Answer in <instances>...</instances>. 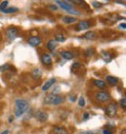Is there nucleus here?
I'll use <instances>...</instances> for the list:
<instances>
[{"label":"nucleus","instance_id":"1","mask_svg":"<svg viewBox=\"0 0 126 134\" xmlns=\"http://www.w3.org/2000/svg\"><path fill=\"white\" fill-rule=\"evenodd\" d=\"M28 109H29V104L26 100L17 99L15 102V115L17 117H21Z\"/></svg>","mask_w":126,"mask_h":134},{"label":"nucleus","instance_id":"2","mask_svg":"<svg viewBox=\"0 0 126 134\" xmlns=\"http://www.w3.org/2000/svg\"><path fill=\"white\" fill-rule=\"evenodd\" d=\"M95 98L97 99V102H99L101 104H104V103L109 102V100L111 99V96L107 91H99V92L96 93V95H95Z\"/></svg>","mask_w":126,"mask_h":134},{"label":"nucleus","instance_id":"3","mask_svg":"<svg viewBox=\"0 0 126 134\" xmlns=\"http://www.w3.org/2000/svg\"><path fill=\"white\" fill-rule=\"evenodd\" d=\"M118 112V105L116 103H110L105 107V114L108 117H114L116 116Z\"/></svg>","mask_w":126,"mask_h":134},{"label":"nucleus","instance_id":"4","mask_svg":"<svg viewBox=\"0 0 126 134\" xmlns=\"http://www.w3.org/2000/svg\"><path fill=\"white\" fill-rule=\"evenodd\" d=\"M56 4L59 5L61 9H63L64 11H67L70 13H77L74 11V7L70 1H56Z\"/></svg>","mask_w":126,"mask_h":134},{"label":"nucleus","instance_id":"5","mask_svg":"<svg viewBox=\"0 0 126 134\" xmlns=\"http://www.w3.org/2000/svg\"><path fill=\"white\" fill-rule=\"evenodd\" d=\"M19 35V30L15 26H10L8 30H7V36L9 38V40H14L18 37Z\"/></svg>","mask_w":126,"mask_h":134},{"label":"nucleus","instance_id":"6","mask_svg":"<svg viewBox=\"0 0 126 134\" xmlns=\"http://www.w3.org/2000/svg\"><path fill=\"white\" fill-rule=\"evenodd\" d=\"M41 61L44 65H47V66H52L53 65V59H52V56L47 53H43L41 55Z\"/></svg>","mask_w":126,"mask_h":134},{"label":"nucleus","instance_id":"7","mask_svg":"<svg viewBox=\"0 0 126 134\" xmlns=\"http://www.w3.org/2000/svg\"><path fill=\"white\" fill-rule=\"evenodd\" d=\"M27 41H28V44L32 46V47H38V46L41 44L42 39H41V37H39V36H32V37L28 38Z\"/></svg>","mask_w":126,"mask_h":134},{"label":"nucleus","instance_id":"8","mask_svg":"<svg viewBox=\"0 0 126 134\" xmlns=\"http://www.w3.org/2000/svg\"><path fill=\"white\" fill-rule=\"evenodd\" d=\"M90 26H91L90 21H88V20H82V21H80V22L77 24L76 30H77V31H83V30L89 29Z\"/></svg>","mask_w":126,"mask_h":134},{"label":"nucleus","instance_id":"9","mask_svg":"<svg viewBox=\"0 0 126 134\" xmlns=\"http://www.w3.org/2000/svg\"><path fill=\"white\" fill-rule=\"evenodd\" d=\"M36 118L40 121V122H45L47 119H48V114L45 112V111H37L36 114H35Z\"/></svg>","mask_w":126,"mask_h":134},{"label":"nucleus","instance_id":"10","mask_svg":"<svg viewBox=\"0 0 126 134\" xmlns=\"http://www.w3.org/2000/svg\"><path fill=\"white\" fill-rule=\"evenodd\" d=\"M98 35L96 32H92V31H89V32H86L85 34L83 35V38H85L86 40H95L97 39Z\"/></svg>","mask_w":126,"mask_h":134},{"label":"nucleus","instance_id":"11","mask_svg":"<svg viewBox=\"0 0 126 134\" xmlns=\"http://www.w3.org/2000/svg\"><path fill=\"white\" fill-rule=\"evenodd\" d=\"M106 85L108 86H111V87H115L119 83V79L117 77H114V76H107L106 77Z\"/></svg>","mask_w":126,"mask_h":134},{"label":"nucleus","instance_id":"12","mask_svg":"<svg viewBox=\"0 0 126 134\" xmlns=\"http://www.w3.org/2000/svg\"><path fill=\"white\" fill-rule=\"evenodd\" d=\"M60 55L63 59H65V60H71L74 58V54L70 51H61L60 52Z\"/></svg>","mask_w":126,"mask_h":134},{"label":"nucleus","instance_id":"13","mask_svg":"<svg viewBox=\"0 0 126 134\" xmlns=\"http://www.w3.org/2000/svg\"><path fill=\"white\" fill-rule=\"evenodd\" d=\"M53 132H54V134H68L67 130L64 127H60V126H56L53 129Z\"/></svg>","mask_w":126,"mask_h":134},{"label":"nucleus","instance_id":"14","mask_svg":"<svg viewBox=\"0 0 126 134\" xmlns=\"http://www.w3.org/2000/svg\"><path fill=\"white\" fill-rule=\"evenodd\" d=\"M92 81H93V85L96 86L97 88H99V89L105 90V89L107 88V85L105 83V81H103V80H101V79H95V80H92Z\"/></svg>","mask_w":126,"mask_h":134},{"label":"nucleus","instance_id":"15","mask_svg":"<svg viewBox=\"0 0 126 134\" xmlns=\"http://www.w3.org/2000/svg\"><path fill=\"white\" fill-rule=\"evenodd\" d=\"M46 48L49 51H55L56 48H57V41L55 39H49L47 41V43H46Z\"/></svg>","mask_w":126,"mask_h":134},{"label":"nucleus","instance_id":"16","mask_svg":"<svg viewBox=\"0 0 126 134\" xmlns=\"http://www.w3.org/2000/svg\"><path fill=\"white\" fill-rule=\"evenodd\" d=\"M101 55H102L103 59H104L106 62L111 61V60H112V58H114L112 54H111V53H109V52H107V51H102V52H101Z\"/></svg>","mask_w":126,"mask_h":134},{"label":"nucleus","instance_id":"17","mask_svg":"<svg viewBox=\"0 0 126 134\" xmlns=\"http://www.w3.org/2000/svg\"><path fill=\"white\" fill-rule=\"evenodd\" d=\"M55 82H56V79H55V78H51V79H48V80L44 83V86L42 87V91L46 92V91H47V90H48V89H49V88H51Z\"/></svg>","mask_w":126,"mask_h":134},{"label":"nucleus","instance_id":"18","mask_svg":"<svg viewBox=\"0 0 126 134\" xmlns=\"http://www.w3.org/2000/svg\"><path fill=\"white\" fill-rule=\"evenodd\" d=\"M77 21L76 17H70V16H64L62 18V22L65 24H71V23H75Z\"/></svg>","mask_w":126,"mask_h":134},{"label":"nucleus","instance_id":"19","mask_svg":"<svg viewBox=\"0 0 126 134\" xmlns=\"http://www.w3.org/2000/svg\"><path fill=\"white\" fill-rule=\"evenodd\" d=\"M41 76H42V71L40 69H35L33 72H32V77H33L35 80L40 79Z\"/></svg>","mask_w":126,"mask_h":134},{"label":"nucleus","instance_id":"20","mask_svg":"<svg viewBox=\"0 0 126 134\" xmlns=\"http://www.w3.org/2000/svg\"><path fill=\"white\" fill-rule=\"evenodd\" d=\"M64 100H65L64 96L56 95V97H55V99H54V102H53V104H52V105H55V106L60 105V104H62V103H64Z\"/></svg>","mask_w":126,"mask_h":134},{"label":"nucleus","instance_id":"21","mask_svg":"<svg viewBox=\"0 0 126 134\" xmlns=\"http://www.w3.org/2000/svg\"><path fill=\"white\" fill-rule=\"evenodd\" d=\"M55 40L59 41V42H64L66 40V38H65V36H63V34H61V33H57L55 35Z\"/></svg>","mask_w":126,"mask_h":134},{"label":"nucleus","instance_id":"22","mask_svg":"<svg viewBox=\"0 0 126 134\" xmlns=\"http://www.w3.org/2000/svg\"><path fill=\"white\" fill-rule=\"evenodd\" d=\"M19 12V9L18 8H15V7H11V8H7L4 11H3V13H5V14H11V13H18Z\"/></svg>","mask_w":126,"mask_h":134},{"label":"nucleus","instance_id":"23","mask_svg":"<svg viewBox=\"0 0 126 134\" xmlns=\"http://www.w3.org/2000/svg\"><path fill=\"white\" fill-rule=\"evenodd\" d=\"M55 97H56V95H54V94H51V95L46 96L45 99H44V104H47V105L51 104V105H52L53 102H54V99H55Z\"/></svg>","mask_w":126,"mask_h":134},{"label":"nucleus","instance_id":"24","mask_svg":"<svg viewBox=\"0 0 126 134\" xmlns=\"http://www.w3.org/2000/svg\"><path fill=\"white\" fill-rule=\"evenodd\" d=\"M10 68H11V65H10L9 63H5V64H3V65L0 66V71H1V72H4V71H8Z\"/></svg>","mask_w":126,"mask_h":134},{"label":"nucleus","instance_id":"25","mask_svg":"<svg viewBox=\"0 0 126 134\" xmlns=\"http://www.w3.org/2000/svg\"><path fill=\"white\" fill-rule=\"evenodd\" d=\"M8 4H9V1H3V2H1V4H0V11L3 12V11L8 8Z\"/></svg>","mask_w":126,"mask_h":134},{"label":"nucleus","instance_id":"26","mask_svg":"<svg viewBox=\"0 0 126 134\" xmlns=\"http://www.w3.org/2000/svg\"><path fill=\"white\" fill-rule=\"evenodd\" d=\"M120 105H121V107H122L123 109H126V98H125V97H123V98L120 100Z\"/></svg>","mask_w":126,"mask_h":134},{"label":"nucleus","instance_id":"27","mask_svg":"<svg viewBox=\"0 0 126 134\" xmlns=\"http://www.w3.org/2000/svg\"><path fill=\"white\" fill-rule=\"evenodd\" d=\"M79 106L80 107H84L85 106V100H84L83 97H80V99H79Z\"/></svg>","mask_w":126,"mask_h":134},{"label":"nucleus","instance_id":"28","mask_svg":"<svg viewBox=\"0 0 126 134\" xmlns=\"http://www.w3.org/2000/svg\"><path fill=\"white\" fill-rule=\"evenodd\" d=\"M81 63L80 62H75L74 64H73V69H80L81 68Z\"/></svg>","mask_w":126,"mask_h":134},{"label":"nucleus","instance_id":"29","mask_svg":"<svg viewBox=\"0 0 126 134\" xmlns=\"http://www.w3.org/2000/svg\"><path fill=\"white\" fill-rule=\"evenodd\" d=\"M85 54H86V55H88V56H91V55L93 54V49H88V50H86Z\"/></svg>","mask_w":126,"mask_h":134},{"label":"nucleus","instance_id":"30","mask_svg":"<svg viewBox=\"0 0 126 134\" xmlns=\"http://www.w3.org/2000/svg\"><path fill=\"white\" fill-rule=\"evenodd\" d=\"M102 133H103V134H114L112 131H111V130H108V129H104V130L102 131Z\"/></svg>","mask_w":126,"mask_h":134},{"label":"nucleus","instance_id":"31","mask_svg":"<svg viewBox=\"0 0 126 134\" xmlns=\"http://www.w3.org/2000/svg\"><path fill=\"white\" fill-rule=\"evenodd\" d=\"M89 118V113H84V115H83V120H86V119H88Z\"/></svg>","mask_w":126,"mask_h":134},{"label":"nucleus","instance_id":"32","mask_svg":"<svg viewBox=\"0 0 126 134\" xmlns=\"http://www.w3.org/2000/svg\"><path fill=\"white\" fill-rule=\"evenodd\" d=\"M70 100H71L72 103H74L75 100H76V95H71V96H70Z\"/></svg>","mask_w":126,"mask_h":134},{"label":"nucleus","instance_id":"33","mask_svg":"<svg viewBox=\"0 0 126 134\" xmlns=\"http://www.w3.org/2000/svg\"><path fill=\"white\" fill-rule=\"evenodd\" d=\"M49 8H51L52 10H55V11L58 10V7H57V5H49Z\"/></svg>","mask_w":126,"mask_h":134},{"label":"nucleus","instance_id":"34","mask_svg":"<svg viewBox=\"0 0 126 134\" xmlns=\"http://www.w3.org/2000/svg\"><path fill=\"white\" fill-rule=\"evenodd\" d=\"M120 27H122L123 30H125V29H126V24L123 22V23H121V24H120Z\"/></svg>","mask_w":126,"mask_h":134},{"label":"nucleus","instance_id":"35","mask_svg":"<svg viewBox=\"0 0 126 134\" xmlns=\"http://www.w3.org/2000/svg\"><path fill=\"white\" fill-rule=\"evenodd\" d=\"M9 133H10V131H9V130H4L3 132H1L0 134H9Z\"/></svg>","mask_w":126,"mask_h":134},{"label":"nucleus","instance_id":"36","mask_svg":"<svg viewBox=\"0 0 126 134\" xmlns=\"http://www.w3.org/2000/svg\"><path fill=\"white\" fill-rule=\"evenodd\" d=\"M81 134H92V132H82Z\"/></svg>","mask_w":126,"mask_h":134},{"label":"nucleus","instance_id":"37","mask_svg":"<svg viewBox=\"0 0 126 134\" xmlns=\"http://www.w3.org/2000/svg\"><path fill=\"white\" fill-rule=\"evenodd\" d=\"M13 120H14V117H10V119H9V121H10V122H12Z\"/></svg>","mask_w":126,"mask_h":134}]
</instances>
